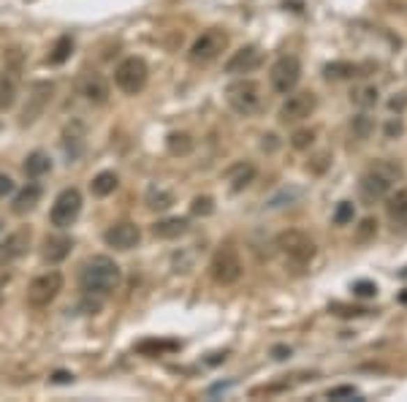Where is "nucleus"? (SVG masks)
I'll use <instances>...</instances> for the list:
<instances>
[{"instance_id": "obj_29", "label": "nucleus", "mask_w": 407, "mask_h": 402, "mask_svg": "<svg viewBox=\"0 0 407 402\" xmlns=\"http://www.w3.org/2000/svg\"><path fill=\"white\" fill-rule=\"evenodd\" d=\"M351 100L356 103L358 109H372V106L381 100V93H378L375 84H361V87H356V90L351 93Z\"/></svg>"}, {"instance_id": "obj_7", "label": "nucleus", "mask_w": 407, "mask_h": 402, "mask_svg": "<svg viewBox=\"0 0 407 402\" xmlns=\"http://www.w3.org/2000/svg\"><path fill=\"white\" fill-rule=\"evenodd\" d=\"M150 82V68L141 57H125L117 68H114V84L125 93V96H136L147 87Z\"/></svg>"}, {"instance_id": "obj_8", "label": "nucleus", "mask_w": 407, "mask_h": 402, "mask_svg": "<svg viewBox=\"0 0 407 402\" xmlns=\"http://www.w3.org/2000/svg\"><path fill=\"white\" fill-rule=\"evenodd\" d=\"M20 74H22V52L11 50L6 54V66L0 71V109H11L17 103Z\"/></svg>"}, {"instance_id": "obj_35", "label": "nucleus", "mask_w": 407, "mask_h": 402, "mask_svg": "<svg viewBox=\"0 0 407 402\" xmlns=\"http://www.w3.org/2000/svg\"><path fill=\"white\" fill-rule=\"evenodd\" d=\"M190 212H193V215H201V218L212 215V212H215V199H212V196H196L193 204H190Z\"/></svg>"}, {"instance_id": "obj_18", "label": "nucleus", "mask_w": 407, "mask_h": 402, "mask_svg": "<svg viewBox=\"0 0 407 402\" xmlns=\"http://www.w3.org/2000/svg\"><path fill=\"white\" fill-rule=\"evenodd\" d=\"M71 248H74V239L71 237H66V234H54V237H47L44 239V261H49V264H60V261H66L68 255H71Z\"/></svg>"}, {"instance_id": "obj_21", "label": "nucleus", "mask_w": 407, "mask_h": 402, "mask_svg": "<svg viewBox=\"0 0 407 402\" xmlns=\"http://www.w3.org/2000/svg\"><path fill=\"white\" fill-rule=\"evenodd\" d=\"M226 179L231 182V191L233 193H242L245 188H250L255 179V166L253 163H236V166H231Z\"/></svg>"}, {"instance_id": "obj_13", "label": "nucleus", "mask_w": 407, "mask_h": 402, "mask_svg": "<svg viewBox=\"0 0 407 402\" xmlns=\"http://www.w3.org/2000/svg\"><path fill=\"white\" fill-rule=\"evenodd\" d=\"M52 93H54V84H52V82H33V84H30V93H27V100H25V106H22V126L36 123V120L47 112V106H49V100H52Z\"/></svg>"}, {"instance_id": "obj_40", "label": "nucleus", "mask_w": 407, "mask_h": 402, "mask_svg": "<svg viewBox=\"0 0 407 402\" xmlns=\"http://www.w3.org/2000/svg\"><path fill=\"white\" fill-rule=\"evenodd\" d=\"M11 193H14V179L8 174H0V199H6Z\"/></svg>"}, {"instance_id": "obj_37", "label": "nucleus", "mask_w": 407, "mask_h": 402, "mask_svg": "<svg viewBox=\"0 0 407 402\" xmlns=\"http://www.w3.org/2000/svg\"><path fill=\"white\" fill-rule=\"evenodd\" d=\"M383 131H385V139H399L405 133V123H402L399 114H394V117H388V123H385Z\"/></svg>"}, {"instance_id": "obj_31", "label": "nucleus", "mask_w": 407, "mask_h": 402, "mask_svg": "<svg viewBox=\"0 0 407 402\" xmlns=\"http://www.w3.org/2000/svg\"><path fill=\"white\" fill-rule=\"evenodd\" d=\"M71 52H74V38H71V36H60L47 60H49L52 66H60V63H66V60L71 57Z\"/></svg>"}, {"instance_id": "obj_17", "label": "nucleus", "mask_w": 407, "mask_h": 402, "mask_svg": "<svg viewBox=\"0 0 407 402\" xmlns=\"http://www.w3.org/2000/svg\"><path fill=\"white\" fill-rule=\"evenodd\" d=\"M79 96L93 103V106H103L109 96H112V87L106 82V76L98 74V71H87V74L79 79Z\"/></svg>"}, {"instance_id": "obj_3", "label": "nucleus", "mask_w": 407, "mask_h": 402, "mask_svg": "<svg viewBox=\"0 0 407 402\" xmlns=\"http://www.w3.org/2000/svg\"><path fill=\"white\" fill-rule=\"evenodd\" d=\"M226 100H229V106L236 114L250 117V114H255L263 106V90H261V84L255 79H245L242 76V79L231 82L229 87H226Z\"/></svg>"}, {"instance_id": "obj_25", "label": "nucleus", "mask_w": 407, "mask_h": 402, "mask_svg": "<svg viewBox=\"0 0 407 402\" xmlns=\"http://www.w3.org/2000/svg\"><path fill=\"white\" fill-rule=\"evenodd\" d=\"M144 204H147L153 212H166V209L174 204V193L166 191V188H160V185H153V188L147 191V196H144Z\"/></svg>"}, {"instance_id": "obj_39", "label": "nucleus", "mask_w": 407, "mask_h": 402, "mask_svg": "<svg viewBox=\"0 0 407 402\" xmlns=\"http://www.w3.org/2000/svg\"><path fill=\"white\" fill-rule=\"evenodd\" d=\"M405 106H407V93H397V96H391V100H388V109L394 114H402Z\"/></svg>"}, {"instance_id": "obj_20", "label": "nucleus", "mask_w": 407, "mask_h": 402, "mask_svg": "<svg viewBox=\"0 0 407 402\" xmlns=\"http://www.w3.org/2000/svg\"><path fill=\"white\" fill-rule=\"evenodd\" d=\"M190 221L187 218H163L153 223V237L155 239H179L182 234H187Z\"/></svg>"}, {"instance_id": "obj_38", "label": "nucleus", "mask_w": 407, "mask_h": 402, "mask_svg": "<svg viewBox=\"0 0 407 402\" xmlns=\"http://www.w3.org/2000/svg\"><path fill=\"white\" fill-rule=\"evenodd\" d=\"M353 294H356V297H364V299H367V297H375V294H378V285L369 283V280H358L356 285H353Z\"/></svg>"}, {"instance_id": "obj_34", "label": "nucleus", "mask_w": 407, "mask_h": 402, "mask_svg": "<svg viewBox=\"0 0 407 402\" xmlns=\"http://www.w3.org/2000/svg\"><path fill=\"white\" fill-rule=\"evenodd\" d=\"M315 144V131L312 128H299L291 133V147L293 150H309Z\"/></svg>"}, {"instance_id": "obj_4", "label": "nucleus", "mask_w": 407, "mask_h": 402, "mask_svg": "<svg viewBox=\"0 0 407 402\" xmlns=\"http://www.w3.org/2000/svg\"><path fill=\"white\" fill-rule=\"evenodd\" d=\"M226 50H229V33L220 30V27H209L190 44L187 60L196 63V66H206V63L217 60Z\"/></svg>"}, {"instance_id": "obj_24", "label": "nucleus", "mask_w": 407, "mask_h": 402, "mask_svg": "<svg viewBox=\"0 0 407 402\" xmlns=\"http://www.w3.org/2000/svg\"><path fill=\"white\" fill-rule=\"evenodd\" d=\"M117 188H120V177L114 174V172H101V174L93 177V182H90V191H93V196H98V199L112 196Z\"/></svg>"}, {"instance_id": "obj_2", "label": "nucleus", "mask_w": 407, "mask_h": 402, "mask_svg": "<svg viewBox=\"0 0 407 402\" xmlns=\"http://www.w3.org/2000/svg\"><path fill=\"white\" fill-rule=\"evenodd\" d=\"M402 163L399 161H391V158H383L378 161L367 174L361 177V182H358V188H361V196L367 201H381L385 199L388 193H391V188H394V182H399L402 179Z\"/></svg>"}, {"instance_id": "obj_15", "label": "nucleus", "mask_w": 407, "mask_h": 402, "mask_svg": "<svg viewBox=\"0 0 407 402\" xmlns=\"http://www.w3.org/2000/svg\"><path fill=\"white\" fill-rule=\"evenodd\" d=\"M103 242H106L109 248H114V251H123V253L133 251V248L141 242V228L136 226V223H130V221L114 223V226L106 228Z\"/></svg>"}, {"instance_id": "obj_19", "label": "nucleus", "mask_w": 407, "mask_h": 402, "mask_svg": "<svg viewBox=\"0 0 407 402\" xmlns=\"http://www.w3.org/2000/svg\"><path fill=\"white\" fill-rule=\"evenodd\" d=\"M38 201H41V185L27 182L25 188L14 196V201H11V212L14 215H27V212H33L38 207Z\"/></svg>"}, {"instance_id": "obj_6", "label": "nucleus", "mask_w": 407, "mask_h": 402, "mask_svg": "<svg viewBox=\"0 0 407 402\" xmlns=\"http://www.w3.org/2000/svg\"><path fill=\"white\" fill-rule=\"evenodd\" d=\"M242 272H245V264H242L236 248H231V245H223L220 251L212 255V261H209V275H212V280L217 285H233V283H239Z\"/></svg>"}, {"instance_id": "obj_14", "label": "nucleus", "mask_w": 407, "mask_h": 402, "mask_svg": "<svg viewBox=\"0 0 407 402\" xmlns=\"http://www.w3.org/2000/svg\"><path fill=\"white\" fill-rule=\"evenodd\" d=\"M33 242V231L30 226H20L17 231H11L3 242H0V267H11L14 261H20L27 253Z\"/></svg>"}, {"instance_id": "obj_30", "label": "nucleus", "mask_w": 407, "mask_h": 402, "mask_svg": "<svg viewBox=\"0 0 407 402\" xmlns=\"http://www.w3.org/2000/svg\"><path fill=\"white\" fill-rule=\"evenodd\" d=\"M372 131H375V120L367 114V109L356 114L353 120H351V136L356 139V142H364V139H369L372 136Z\"/></svg>"}, {"instance_id": "obj_22", "label": "nucleus", "mask_w": 407, "mask_h": 402, "mask_svg": "<svg viewBox=\"0 0 407 402\" xmlns=\"http://www.w3.org/2000/svg\"><path fill=\"white\" fill-rule=\"evenodd\" d=\"M385 212L394 223H407V188H397L385 196Z\"/></svg>"}, {"instance_id": "obj_33", "label": "nucleus", "mask_w": 407, "mask_h": 402, "mask_svg": "<svg viewBox=\"0 0 407 402\" xmlns=\"http://www.w3.org/2000/svg\"><path fill=\"white\" fill-rule=\"evenodd\" d=\"M378 237V221L375 218H364L361 223L356 226V242L358 245H367Z\"/></svg>"}, {"instance_id": "obj_32", "label": "nucleus", "mask_w": 407, "mask_h": 402, "mask_svg": "<svg viewBox=\"0 0 407 402\" xmlns=\"http://www.w3.org/2000/svg\"><path fill=\"white\" fill-rule=\"evenodd\" d=\"M353 218H356V207H353V201H339L337 209H334V215H331L334 226H348V223H353Z\"/></svg>"}, {"instance_id": "obj_27", "label": "nucleus", "mask_w": 407, "mask_h": 402, "mask_svg": "<svg viewBox=\"0 0 407 402\" xmlns=\"http://www.w3.org/2000/svg\"><path fill=\"white\" fill-rule=\"evenodd\" d=\"M171 351H179V343L174 340H141L136 345V353H141V356H163Z\"/></svg>"}, {"instance_id": "obj_36", "label": "nucleus", "mask_w": 407, "mask_h": 402, "mask_svg": "<svg viewBox=\"0 0 407 402\" xmlns=\"http://www.w3.org/2000/svg\"><path fill=\"white\" fill-rule=\"evenodd\" d=\"M329 400H358V389L356 386H334L326 392Z\"/></svg>"}, {"instance_id": "obj_11", "label": "nucleus", "mask_w": 407, "mask_h": 402, "mask_svg": "<svg viewBox=\"0 0 407 402\" xmlns=\"http://www.w3.org/2000/svg\"><path fill=\"white\" fill-rule=\"evenodd\" d=\"M60 291H63V275L57 269H49L27 285V304L30 307H49L52 302L60 297Z\"/></svg>"}, {"instance_id": "obj_9", "label": "nucleus", "mask_w": 407, "mask_h": 402, "mask_svg": "<svg viewBox=\"0 0 407 402\" xmlns=\"http://www.w3.org/2000/svg\"><path fill=\"white\" fill-rule=\"evenodd\" d=\"M315 109H318V96L312 90H299V93L291 90L288 98L282 100L277 117H280V123H285V126H293V123H302L307 117H312Z\"/></svg>"}, {"instance_id": "obj_42", "label": "nucleus", "mask_w": 407, "mask_h": 402, "mask_svg": "<svg viewBox=\"0 0 407 402\" xmlns=\"http://www.w3.org/2000/svg\"><path fill=\"white\" fill-rule=\"evenodd\" d=\"M54 383H71L74 380V375L71 373H54V378H52Z\"/></svg>"}, {"instance_id": "obj_5", "label": "nucleus", "mask_w": 407, "mask_h": 402, "mask_svg": "<svg viewBox=\"0 0 407 402\" xmlns=\"http://www.w3.org/2000/svg\"><path fill=\"white\" fill-rule=\"evenodd\" d=\"M277 251H280L291 264H296V267H307V264L318 255V245L307 237L305 231L291 228V231H282L280 237H277Z\"/></svg>"}, {"instance_id": "obj_12", "label": "nucleus", "mask_w": 407, "mask_h": 402, "mask_svg": "<svg viewBox=\"0 0 407 402\" xmlns=\"http://www.w3.org/2000/svg\"><path fill=\"white\" fill-rule=\"evenodd\" d=\"M79 212H82V193L77 188H66L57 193V199L49 209V221L54 228H68L77 223Z\"/></svg>"}, {"instance_id": "obj_16", "label": "nucleus", "mask_w": 407, "mask_h": 402, "mask_svg": "<svg viewBox=\"0 0 407 402\" xmlns=\"http://www.w3.org/2000/svg\"><path fill=\"white\" fill-rule=\"evenodd\" d=\"M261 63H263V52L258 50L255 44H247V47H239L236 52H231V57L226 60V74L231 76L253 74Z\"/></svg>"}, {"instance_id": "obj_28", "label": "nucleus", "mask_w": 407, "mask_h": 402, "mask_svg": "<svg viewBox=\"0 0 407 402\" xmlns=\"http://www.w3.org/2000/svg\"><path fill=\"white\" fill-rule=\"evenodd\" d=\"M193 147H196V142H193V136L190 133H179V131H174V133H169V139H166V150L171 152V155H190L193 152Z\"/></svg>"}, {"instance_id": "obj_23", "label": "nucleus", "mask_w": 407, "mask_h": 402, "mask_svg": "<svg viewBox=\"0 0 407 402\" xmlns=\"http://www.w3.org/2000/svg\"><path fill=\"white\" fill-rule=\"evenodd\" d=\"M22 169H25V174L30 177V179H38V177H44L52 172V158L41 150L30 152L25 158V166H22Z\"/></svg>"}, {"instance_id": "obj_26", "label": "nucleus", "mask_w": 407, "mask_h": 402, "mask_svg": "<svg viewBox=\"0 0 407 402\" xmlns=\"http://www.w3.org/2000/svg\"><path fill=\"white\" fill-rule=\"evenodd\" d=\"M323 76L329 82H342V79H353L358 76V66L356 63H348V60H334L323 68Z\"/></svg>"}, {"instance_id": "obj_41", "label": "nucleus", "mask_w": 407, "mask_h": 402, "mask_svg": "<svg viewBox=\"0 0 407 402\" xmlns=\"http://www.w3.org/2000/svg\"><path fill=\"white\" fill-rule=\"evenodd\" d=\"M272 356H275L277 362H282V359H288V356H291V348H285V345H277V348L272 351Z\"/></svg>"}, {"instance_id": "obj_1", "label": "nucleus", "mask_w": 407, "mask_h": 402, "mask_svg": "<svg viewBox=\"0 0 407 402\" xmlns=\"http://www.w3.org/2000/svg\"><path fill=\"white\" fill-rule=\"evenodd\" d=\"M123 283V269L112 255H90L82 267H79V288L84 291V297H109L120 288Z\"/></svg>"}, {"instance_id": "obj_10", "label": "nucleus", "mask_w": 407, "mask_h": 402, "mask_svg": "<svg viewBox=\"0 0 407 402\" xmlns=\"http://www.w3.org/2000/svg\"><path fill=\"white\" fill-rule=\"evenodd\" d=\"M299 79H302V63L293 54H282V57L275 60V66L269 68V84L280 96H288L291 90H296Z\"/></svg>"}]
</instances>
